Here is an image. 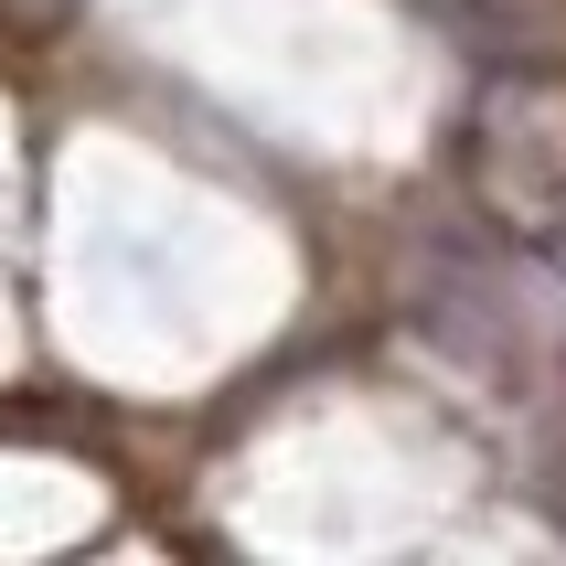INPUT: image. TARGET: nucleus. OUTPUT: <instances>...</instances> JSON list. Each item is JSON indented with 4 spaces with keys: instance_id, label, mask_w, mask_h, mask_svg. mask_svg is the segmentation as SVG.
Masks as SVG:
<instances>
[{
    "instance_id": "1",
    "label": "nucleus",
    "mask_w": 566,
    "mask_h": 566,
    "mask_svg": "<svg viewBox=\"0 0 566 566\" xmlns=\"http://www.w3.org/2000/svg\"><path fill=\"white\" fill-rule=\"evenodd\" d=\"M449 22H471V32H503V43H535V32L566 22V0H439Z\"/></svg>"
}]
</instances>
